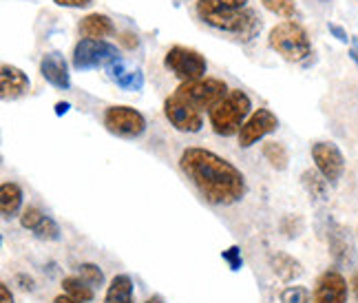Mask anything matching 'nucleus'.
<instances>
[{"mask_svg": "<svg viewBox=\"0 0 358 303\" xmlns=\"http://www.w3.org/2000/svg\"><path fill=\"white\" fill-rule=\"evenodd\" d=\"M179 169L195 184L201 197L215 206H232L245 195L243 173L226 157L201 146L184 148L179 157Z\"/></svg>", "mask_w": 358, "mask_h": 303, "instance_id": "1", "label": "nucleus"}, {"mask_svg": "<svg viewBox=\"0 0 358 303\" xmlns=\"http://www.w3.org/2000/svg\"><path fill=\"white\" fill-rule=\"evenodd\" d=\"M197 16L213 29L237 36L243 43L261 31V18L248 0H197Z\"/></svg>", "mask_w": 358, "mask_h": 303, "instance_id": "2", "label": "nucleus"}, {"mask_svg": "<svg viewBox=\"0 0 358 303\" xmlns=\"http://www.w3.org/2000/svg\"><path fill=\"white\" fill-rule=\"evenodd\" d=\"M250 115H252V102L241 89H230L226 98L222 102H217L208 111L213 131L222 137L239 135L241 127Z\"/></svg>", "mask_w": 358, "mask_h": 303, "instance_id": "3", "label": "nucleus"}, {"mask_svg": "<svg viewBox=\"0 0 358 303\" xmlns=\"http://www.w3.org/2000/svg\"><path fill=\"white\" fill-rule=\"evenodd\" d=\"M268 45L287 62H303L312 56V40L306 27L296 20H283L274 24L268 34Z\"/></svg>", "mask_w": 358, "mask_h": 303, "instance_id": "4", "label": "nucleus"}, {"mask_svg": "<svg viewBox=\"0 0 358 303\" xmlns=\"http://www.w3.org/2000/svg\"><path fill=\"white\" fill-rule=\"evenodd\" d=\"M228 91L230 89L224 80L206 76L195 82H182V85L175 89V95L203 113V111H210L217 102H222L228 95Z\"/></svg>", "mask_w": 358, "mask_h": 303, "instance_id": "5", "label": "nucleus"}, {"mask_svg": "<svg viewBox=\"0 0 358 303\" xmlns=\"http://www.w3.org/2000/svg\"><path fill=\"white\" fill-rule=\"evenodd\" d=\"M164 66L182 82L201 80V78H206V71H208V62H206L201 53L190 47H182V45H175L166 51V56H164Z\"/></svg>", "mask_w": 358, "mask_h": 303, "instance_id": "6", "label": "nucleus"}, {"mask_svg": "<svg viewBox=\"0 0 358 303\" xmlns=\"http://www.w3.org/2000/svg\"><path fill=\"white\" fill-rule=\"evenodd\" d=\"M120 60V51L115 45L106 40H91L82 38L73 47V69L78 71H89V69H104Z\"/></svg>", "mask_w": 358, "mask_h": 303, "instance_id": "7", "label": "nucleus"}, {"mask_svg": "<svg viewBox=\"0 0 358 303\" xmlns=\"http://www.w3.org/2000/svg\"><path fill=\"white\" fill-rule=\"evenodd\" d=\"M104 129L122 140H135L146 131V118L133 106L115 104L104 111Z\"/></svg>", "mask_w": 358, "mask_h": 303, "instance_id": "8", "label": "nucleus"}, {"mask_svg": "<svg viewBox=\"0 0 358 303\" xmlns=\"http://www.w3.org/2000/svg\"><path fill=\"white\" fill-rule=\"evenodd\" d=\"M164 115L182 133H199L203 127V113L184 102L182 98H177L175 93L164 100Z\"/></svg>", "mask_w": 358, "mask_h": 303, "instance_id": "9", "label": "nucleus"}, {"mask_svg": "<svg viewBox=\"0 0 358 303\" xmlns=\"http://www.w3.org/2000/svg\"><path fill=\"white\" fill-rule=\"evenodd\" d=\"M314 167L329 184H336L345 173V157L334 142H314L312 144Z\"/></svg>", "mask_w": 358, "mask_h": 303, "instance_id": "10", "label": "nucleus"}, {"mask_svg": "<svg viewBox=\"0 0 358 303\" xmlns=\"http://www.w3.org/2000/svg\"><path fill=\"white\" fill-rule=\"evenodd\" d=\"M277 129H279V118L274 115L270 108H257V111H252V115L245 120V124L237 135L239 146L250 148L259 140H264L266 135L274 133Z\"/></svg>", "mask_w": 358, "mask_h": 303, "instance_id": "11", "label": "nucleus"}, {"mask_svg": "<svg viewBox=\"0 0 358 303\" xmlns=\"http://www.w3.org/2000/svg\"><path fill=\"white\" fill-rule=\"evenodd\" d=\"M348 279L336 268L325 270L314 283L312 303H348Z\"/></svg>", "mask_w": 358, "mask_h": 303, "instance_id": "12", "label": "nucleus"}, {"mask_svg": "<svg viewBox=\"0 0 358 303\" xmlns=\"http://www.w3.org/2000/svg\"><path fill=\"white\" fill-rule=\"evenodd\" d=\"M29 89H31L29 76H27L22 69L13 64L0 66V98L5 102L22 98V95L29 93Z\"/></svg>", "mask_w": 358, "mask_h": 303, "instance_id": "13", "label": "nucleus"}, {"mask_svg": "<svg viewBox=\"0 0 358 303\" xmlns=\"http://www.w3.org/2000/svg\"><path fill=\"white\" fill-rule=\"evenodd\" d=\"M40 73H43V78L49 82V85H53L56 89H62L66 91L69 87H71V78H69V64L64 60V56L60 51H49L43 56V60H40Z\"/></svg>", "mask_w": 358, "mask_h": 303, "instance_id": "14", "label": "nucleus"}, {"mask_svg": "<svg viewBox=\"0 0 358 303\" xmlns=\"http://www.w3.org/2000/svg\"><path fill=\"white\" fill-rule=\"evenodd\" d=\"M78 31L82 38H91V40H104L111 38L115 34V24L113 20L104 16V13H89L80 20Z\"/></svg>", "mask_w": 358, "mask_h": 303, "instance_id": "15", "label": "nucleus"}, {"mask_svg": "<svg viewBox=\"0 0 358 303\" xmlns=\"http://www.w3.org/2000/svg\"><path fill=\"white\" fill-rule=\"evenodd\" d=\"M270 268H272V272H274V277H277L279 281H283V283H290V281L299 279L301 274H303L301 261L294 259L292 255H287V253H277V255H272V257H270Z\"/></svg>", "mask_w": 358, "mask_h": 303, "instance_id": "16", "label": "nucleus"}, {"mask_svg": "<svg viewBox=\"0 0 358 303\" xmlns=\"http://www.w3.org/2000/svg\"><path fill=\"white\" fill-rule=\"evenodd\" d=\"M24 192L16 182H5L0 186V211H3L5 219L16 217L22 209Z\"/></svg>", "mask_w": 358, "mask_h": 303, "instance_id": "17", "label": "nucleus"}, {"mask_svg": "<svg viewBox=\"0 0 358 303\" xmlns=\"http://www.w3.org/2000/svg\"><path fill=\"white\" fill-rule=\"evenodd\" d=\"M104 303H135L133 299V279L129 274H115L106 288Z\"/></svg>", "mask_w": 358, "mask_h": 303, "instance_id": "18", "label": "nucleus"}, {"mask_svg": "<svg viewBox=\"0 0 358 303\" xmlns=\"http://www.w3.org/2000/svg\"><path fill=\"white\" fill-rule=\"evenodd\" d=\"M327 241H329V253H332V257L338 261V264H343V261L350 259L354 248L350 244V237H348L345 228H341L338 224H329Z\"/></svg>", "mask_w": 358, "mask_h": 303, "instance_id": "19", "label": "nucleus"}, {"mask_svg": "<svg viewBox=\"0 0 358 303\" xmlns=\"http://www.w3.org/2000/svg\"><path fill=\"white\" fill-rule=\"evenodd\" d=\"M108 69H111V76L117 82L120 89H124V91H140L144 87V76H142V71H127L122 60H117L115 64H111Z\"/></svg>", "mask_w": 358, "mask_h": 303, "instance_id": "20", "label": "nucleus"}, {"mask_svg": "<svg viewBox=\"0 0 358 303\" xmlns=\"http://www.w3.org/2000/svg\"><path fill=\"white\" fill-rule=\"evenodd\" d=\"M62 290H64V295L73 297L78 301H85V303L93 301V297H95L93 286H89L85 279L80 277V274H71V277H64L62 279Z\"/></svg>", "mask_w": 358, "mask_h": 303, "instance_id": "21", "label": "nucleus"}, {"mask_svg": "<svg viewBox=\"0 0 358 303\" xmlns=\"http://www.w3.org/2000/svg\"><path fill=\"white\" fill-rule=\"evenodd\" d=\"M301 184L306 186V190L310 192V195L314 197V199H325L327 197V180L325 177L319 173V171H312V169H308V171H303V175H301Z\"/></svg>", "mask_w": 358, "mask_h": 303, "instance_id": "22", "label": "nucleus"}, {"mask_svg": "<svg viewBox=\"0 0 358 303\" xmlns=\"http://www.w3.org/2000/svg\"><path fill=\"white\" fill-rule=\"evenodd\" d=\"M261 153H264V157L270 162L272 169L277 171H285L287 169V162H290V155H287V148L281 144V142H266L264 148H261Z\"/></svg>", "mask_w": 358, "mask_h": 303, "instance_id": "23", "label": "nucleus"}, {"mask_svg": "<svg viewBox=\"0 0 358 303\" xmlns=\"http://www.w3.org/2000/svg\"><path fill=\"white\" fill-rule=\"evenodd\" d=\"M261 5H264L270 13H274V16H281L285 20L294 18V13H296L294 0H261Z\"/></svg>", "mask_w": 358, "mask_h": 303, "instance_id": "24", "label": "nucleus"}, {"mask_svg": "<svg viewBox=\"0 0 358 303\" xmlns=\"http://www.w3.org/2000/svg\"><path fill=\"white\" fill-rule=\"evenodd\" d=\"M281 303H312V293L306 286H287L279 295Z\"/></svg>", "mask_w": 358, "mask_h": 303, "instance_id": "25", "label": "nucleus"}, {"mask_svg": "<svg viewBox=\"0 0 358 303\" xmlns=\"http://www.w3.org/2000/svg\"><path fill=\"white\" fill-rule=\"evenodd\" d=\"M78 274L89 286H93V288L104 286V272H102V268L98 264H80L78 266Z\"/></svg>", "mask_w": 358, "mask_h": 303, "instance_id": "26", "label": "nucleus"}, {"mask_svg": "<svg viewBox=\"0 0 358 303\" xmlns=\"http://www.w3.org/2000/svg\"><path fill=\"white\" fill-rule=\"evenodd\" d=\"M34 235L43 241H58L60 239V226L56 224V219L45 217L43 222H40V226L34 230Z\"/></svg>", "mask_w": 358, "mask_h": 303, "instance_id": "27", "label": "nucleus"}, {"mask_svg": "<svg viewBox=\"0 0 358 303\" xmlns=\"http://www.w3.org/2000/svg\"><path fill=\"white\" fill-rule=\"evenodd\" d=\"M47 215L38 209V206H29V209H24L22 211V215H20V226L24 228V230H36L38 226H40V222H43Z\"/></svg>", "mask_w": 358, "mask_h": 303, "instance_id": "28", "label": "nucleus"}, {"mask_svg": "<svg viewBox=\"0 0 358 303\" xmlns=\"http://www.w3.org/2000/svg\"><path fill=\"white\" fill-rule=\"evenodd\" d=\"M301 230H303V219L299 215H287V217L281 219V232L287 239L299 237Z\"/></svg>", "mask_w": 358, "mask_h": 303, "instance_id": "29", "label": "nucleus"}, {"mask_svg": "<svg viewBox=\"0 0 358 303\" xmlns=\"http://www.w3.org/2000/svg\"><path fill=\"white\" fill-rule=\"evenodd\" d=\"M222 257H224L226 264L230 266L232 272H239L243 268V257H241V248L239 246H230L228 251L222 253Z\"/></svg>", "mask_w": 358, "mask_h": 303, "instance_id": "30", "label": "nucleus"}, {"mask_svg": "<svg viewBox=\"0 0 358 303\" xmlns=\"http://www.w3.org/2000/svg\"><path fill=\"white\" fill-rule=\"evenodd\" d=\"M120 45H122L124 49L133 51V49L140 47V38H137V34H133V31H122V34H120Z\"/></svg>", "mask_w": 358, "mask_h": 303, "instance_id": "31", "label": "nucleus"}, {"mask_svg": "<svg viewBox=\"0 0 358 303\" xmlns=\"http://www.w3.org/2000/svg\"><path fill=\"white\" fill-rule=\"evenodd\" d=\"M58 7H71V9H82V7H89L93 5V0H53Z\"/></svg>", "mask_w": 358, "mask_h": 303, "instance_id": "32", "label": "nucleus"}, {"mask_svg": "<svg viewBox=\"0 0 358 303\" xmlns=\"http://www.w3.org/2000/svg\"><path fill=\"white\" fill-rule=\"evenodd\" d=\"M16 283L20 286V290H34L36 288V281H34V277H29V274H24V272H20V274H16Z\"/></svg>", "mask_w": 358, "mask_h": 303, "instance_id": "33", "label": "nucleus"}, {"mask_svg": "<svg viewBox=\"0 0 358 303\" xmlns=\"http://www.w3.org/2000/svg\"><path fill=\"white\" fill-rule=\"evenodd\" d=\"M327 29H329V34H332L336 40H341V43H348V31L345 29H343V27H338V24H334V22H329L327 24Z\"/></svg>", "mask_w": 358, "mask_h": 303, "instance_id": "34", "label": "nucleus"}, {"mask_svg": "<svg viewBox=\"0 0 358 303\" xmlns=\"http://www.w3.org/2000/svg\"><path fill=\"white\" fill-rule=\"evenodd\" d=\"M0 303H13V295H11L9 286L5 281L0 283Z\"/></svg>", "mask_w": 358, "mask_h": 303, "instance_id": "35", "label": "nucleus"}, {"mask_svg": "<svg viewBox=\"0 0 358 303\" xmlns=\"http://www.w3.org/2000/svg\"><path fill=\"white\" fill-rule=\"evenodd\" d=\"M53 303H85V301H78V299H73V297H69V295H58L56 299H53Z\"/></svg>", "mask_w": 358, "mask_h": 303, "instance_id": "36", "label": "nucleus"}, {"mask_svg": "<svg viewBox=\"0 0 358 303\" xmlns=\"http://www.w3.org/2000/svg\"><path fill=\"white\" fill-rule=\"evenodd\" d=\"M350 286H352V293H354V297H356V301H358V270L352 274V281H350Z\"/></svg>", "mask_w": 358, "mask_h": 303, "instance_id": "37", "label": "nucleus"}, {"mask_svg": "<svg viewBox=\"0 0 358 303\" xmlns=\"http://www.w3.org/2000/svg\"><path fill=\"white\" fill-rule=\"evenodd\" d=\"M66 111H69V104H66V102H58V104H56V113H58V115H62V113H66Z\"/></svg>", "mask_w": 358, "mask_h": 303, "instance_id": "38", "label": "nucleus"}, {"mask_svg": "<svg viewBox=\"0 0 358 303\" xmlns=\"http://www.w3.org/2000/svg\"><path fill=\"white\" fill-rule=\"evenodd\" d=\"M144 303H166V301H164V297H162V295H153V297H148Z\"/></svg>", "mask_w": 358, "mask_h": 303, "instance_id": "39", "label": "nucleus"}, {"mask_svg": "<svg viewBox=\"0 0 358 303\" xmlns=\"http://www.w3.org/2000/svg\"><path fill=\"white\" fill-rule=\"evenodd\" d=\"M350 56H352V60H354V62H356V66H358V47H356V45L350 49Z\"/></svg>", "mask_w": 358, "mask_h": 303, "instance_id": "40", "label": "nucleus"}, {"mask_svg": "<svg viewBox=\"0 0 358 303\" xmlns=\"http://www.w3.org/2000/svg\"><path fill=\"white\" fill-rule=\"evenodd\" d=\"M323 3H325V0H323Z\"/></svg>", "mask_w": 358, "mask_h": 303, "instance_id": "41", "label": "nucleus"}]
</instances>
